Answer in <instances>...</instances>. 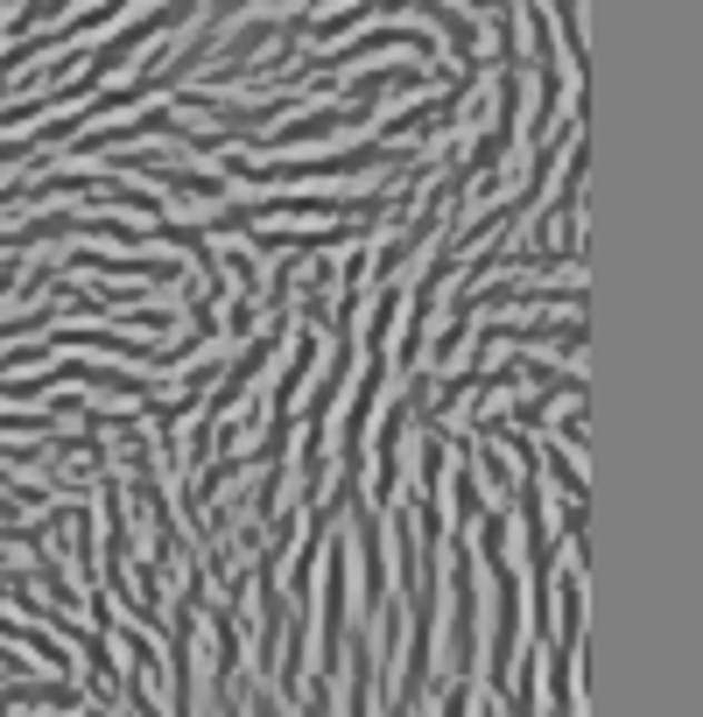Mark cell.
<instances>
[{
	"instance_id": "cell-1",
	"label": "cell",
	"mask_w": 703,
	"mask_h": 717,
	"mask_svg": "<svg viewBox=\"0 0 703 717\" xmlns=\"http://www.w3.org/2000/svg\"><path fill=\"white\" fill-rule=\"evenodd\" d=\"M57 345H85V352H127V358H148L141 338H113V331H57Z\"/></svg>"
}]
</instances>
